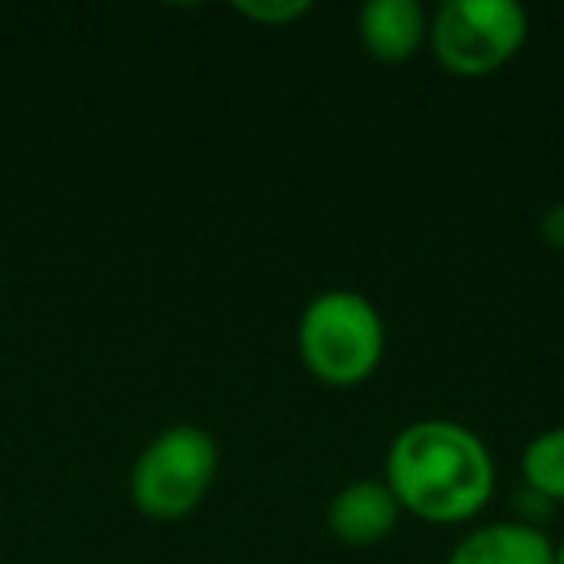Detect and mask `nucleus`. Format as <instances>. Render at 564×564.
Masks as SVG:
<instances>
[{
	"instance_id": "39448f33",
	"label": "nucleus",
	"mask_w": 564,
	"mask_h": 564,
	"mask_svg": "<svg viewBox=\"0 0 564 564\" xmlns=\"http://www.w3.org/2000/svg\"><path fill=\"white\" fill-rule=\"evenodd\" d=\"M399 499L379 479H352L329 502V530L345 545H376L399 525Z\"/></svg>"
},
{
	"instance_id": "1a4fd4ad",
	"label": "nucleus",
	"mask_w": 564,
	"mask_h": 564,
	"mask_svg": "<svg viewBox=\"0 0 564 564\" xmlns=\"http://www.w3.org/2000/svg\"><path fill=\"white\" fill-rule=\"evenodd\" d=\"M314 9L310 0H240L236 4V12L240 17H248V20H256V24H271V28H279V24H294L299 17H306V12Z\"/></svg>"
},
{
	"instance_id": "f257e3e1",
	"label": "nucleus",
	"mask_w": 564,
	"mask_h": 564,
	"mask_svg": "<svg viewBox=\"0 0 564 564\" xmlns=\"http://www.w3.org/2000/svg\"><path fill=\"white\" fill-rule=\"evenodd\" d=\"M387 487L402 510L425 522H464L495 491V460L476 430L448 417H422L394 433Z\"/></svg>"
},
{
	"instance_id": "6e6552de",
	"label": "nucleus",
	"mask_w": 564,
	"mask_h": 564,
	"mask_svg": "<svg viewBox=\"0 0 564 564\" xmlns=\"http://www.w3.org/2000/svg\"><path fill=\"white\" fill-rule=\"evenodd\" d=\"M522 471L533 495L553 499V502L564 499V425L541 430L538 437L525 445Z\"/></svg>"
},
{
	"instance_id": "9b49d317",
	"label": "nucleus",
	"mask_w": 564,
	"mask_h": 564,
	"mask_svg": "<svg viewBox=\"0 0 564 564\" xmlns=\"http://www.w3.org/2000/svg\"><path fill=\"white\" fill-rule=\"evenodd\" d=\"M553 564H564V541L561 545H553Z\"/></svg>"
},
{
	"instance_id": "20e7f679",
	"label": "nucleus",
	"mask_w": 564,
	"mask_h": 564,
	"mask_svg": "<svg viewBox=\"0 0 564 564\" xmlns=\"http://www.w3.org/2000/svg\"><path fill=\"white\" fill-rule=\"evenodd\" d=\"M530 35L518 0H445L430 20V47L448 74L484 78L510 63Z\"/></svg>"
},
{
	"instance_id": "7ed1b4c3",
	"label": "nucleus",
	"mask_w": 564,
	"mask_h": 564,
	"mask_svg": "<svg viewBox=\"0 0 564 564\" xmlns=\"http://www.w3.org/2000/svg\"><path fill=\"white\" fill-rule=\"evenodd\" d=\"M217 441L202 425H166L132 464V502L151 518H182L209 495L217 479Z\"/></svg>"
},
{
	"instance_id": "0eeeda50",
	"label": "nucleus",
	"mask_w": 564,
	"mask_h": 564,
	"mask_svg": "<svg viewBox=\"0 0 564 564\" xmlns=\"http://www.w3.org/2000/svg\"><path fill=\"white\" fill-rule=\"evenodd\" d=\"M445 564H553V541L530 522H487L464 533Z\"/></svg>"
},
{
	"instance_id": "f03ea898",
	"label": "nucleus",
	"mask_w": 564,
	"mask_h": 564,
	"mask_svg": "<svg viewBox=\"0 0 564 564\" xmlns=\"http://www.w3.org/2000/svg\"><path fill=\"white\" fill-rule=\"evenodd\" d=\"M387 325L360 291H322L299 317V352L310 376L329 387H356L379 368Z\"/></svg>"
},
{
	"instance_id": "423d86ee",
	"label": "nucleus",
	"mask_w": 564,
	"mask_h": 564,
	"mask_svg": "<svg viewBox=\"0 0 564 564\" xmlns=\"http://www.w3.org/2000/svg\"><path fill=\"white\" fill-rule=\"evenodd\" d=\"M430 40V20L417 0H368L360 12V43L376 63L399 66Z\"/></svg>"
},
{
	"instance_id": "9d476101",
	"label": "nucleus",
	"mask_w": 564,
	"mask_h": 564,
	"mask_svg": "<svg viewBox=\"0 0 564 564\" xmlns=\"http://www.w3.org/2000/svg\"><path fill=\"white\" fill-rule=\"evenodd\" d=\"M541 236H545L556 251H564V202L545 209V217H541Z\"/></svg>"
}]
</instances>
